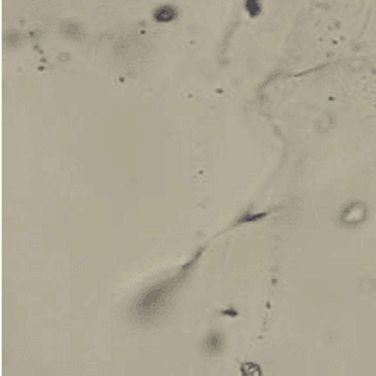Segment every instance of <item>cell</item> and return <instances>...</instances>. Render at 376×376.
<instances>
[{
    "label": "cell",
    "instance_id": "obj_1",
    "mask_svg": "<svg viewBox=\"0 0 376 376\" xmlns=\"http://www.w3.org/2000/svg\"><path fill=\"white\" fill-rule=\"evenodd\" d=\"M193 264H194V261L189 262V264L184 267V271L179 272L175 277H172V279H169V281H164L162 285L153 286L152 290H148L143 296L140 298L138 303H136V311H138V315L141 317V319L157 315L159 311L164 308L165 301H167V298L170 296V293L175 290V286H177L179 281L185 276V272L191 269Z\"/></svg>",
    "mask_w": 376,
    "mask_h": 376
},
{
    "label": "cell",
    "instance_id": "obj_2",
    "mask_svg": "<svg viewBox=\"0 0 376 376\" xmlns=\"http://www.w3.org/2000/svg\"><path fill=\"white\" fill-rule=\"evenodd\" d=\"M222 349H223V337L216 334V332L209 334L206 342H204V351L209 354H218V353H222Z\"/></svg>",
    "mask_w": 376,
    "mask_h": 376
},
{
    "label": "cell",
    "instance_id": "obj_3",
    "mask_svg": "<svg viewBox=\"0 0 376 376\" xmlns=\"http://www.w3.org/2000/svg\"><path fill=\"white\" fill-rule=\"evenodd\" d=\"M174 17H175V11L172 7H169V6H162V7H159L157 11H155V19L160 21V22L172 21Z\"/></svg>",
    "mask_w": 376,
    "mask_h": 376
}]
</instances>
